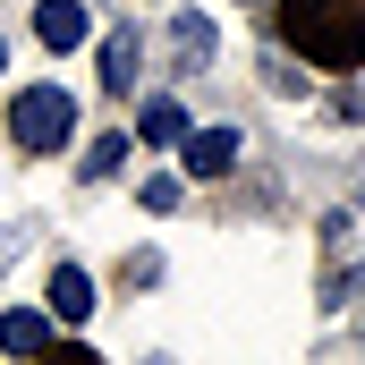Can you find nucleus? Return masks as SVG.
<instances>
[{
	"label": "nucleus",
	"instance_id": "1",
	"mask_svg": "<svg viewBox=\"0 0 365 365\" xmlns=\"http://www.w3.org/2000/svg\"><path fill=\"white\" fill-rule=\"evenodd\" d=\"M280 34L314 68H357L365 60V0H280Z\"/></svg>",
	"mask_w": 365,
	"mask_h": 365
},
{
	"label": "nucleus",
	"instance_id": "2",
	"mask_svg": "<svg viewBox=\"0 0 365 365\" xmlns=\"http://www.w3.org/2000/svg\"><path fill=\"white\" fill-rule=\"evenodd\" d=\"M9 136H17L26 153H60V145L77 136V93L68 86H26L17 110H9Z\"/></svg>",
	"mask_w": 365,
	"mask_h": 365
},
{
	"label": "nucleus",
	"instance_id": "3",
	"mask_svg": "<svg viewBox=\"0 0 365 365\" xmlns=\"http://www.w3.org/2000/svg\"><path fill=\"white\" fill-rule=\"evenodd\" d=\"M187 170H195V179H230V162H238V136H230V128H187Z\"/></svg>",
	"mask_w": 365,
	"mask_h": 365
},
{
	"label": "nucleus",
	"instance_id": "4",
	"mask_svg": "<svg viewBox=\"0 0 365 365\" xmlns=\"http://www.w3.org/2000/svg\"><path fill=\"white\" fill-rule=\"evenodd\" d=\"M136 68H145V34L119 26V34L102 43V93H136Z\"/></svg>",
	"mask_w": 365,
	"mask_h": 365
},
{
	"label": "nucleus",
	"instance_id": "5",
	"mask_svg": "<svg viewBox=\"0 0 365 365\" xmlns=\"http://www.w3.org/2000/svg\"><path fill=\"white\" fill-rule=\"evenodd\" d=\"M34 34H43L51 51H77V43H86V9H77V0H43V9H34Z\"/></svg>",
	"mask_w": 365,
	"mask_h": 365
},
{
	"label": "nucleus",
	"instance_id": "6",
	"mask_svg": "<svg viewBox=\"0 0 365 365\" xmlns=\"http://www.w3.org/2000/svg\"><path fill=\"white\" fill-rule=\"evenodd\" d=\"M0 349H9V357H34V349H51V314H34V306H9V314H0Z\"/></svg>",
	"mask_w": 365,
	"mask_h": 365
},
{
	"label": "nucleus",
	"instance_id": "7",
	"mask_svg": "<svg viewBox=\"0 0 365 365\" xmlns=\"http://www.w3.org/2000/svg\"><path fill=\"white\" fill-rule=\"evenodd\" d=\"M51 314H60V323H86V314H93V280L77 272V264L51 272Z\"/></svg>",
	"mask_w": 365,
	"mask_h": 365
},
{
	"label": "nucleus",
	"instance_id": "8",
	"mask_svg": "<svg viewBox=\"0 0 365 365\" xmlns=\"http://www.w3.org/2000/svg\"><path fill=\"white\" fill-rule=\"evenodd\" d=\"M136 128H145V145H187V110L170 102V93H162V102H145V119H136Z\"/></svg>",
	"mask_w": 365,
	"mask_h": 365
},
{
	"label": "nucleus",
	"instance_id": "9",
	"mask_svg": "<svg viewBox=\"0 0 365 365\" xmlns=\"http://www.w3.org/2000/svg\"><path fill=\"white\" fill-rule=\"evenodd\" d=\"M170 43H179L187 68H204V60H212V26H204L195 9H179V17H170Z\"/></svg>",
	"mask_w": 365,
	"mask_h": 365
},
{
	"label": "nucleus",
	"instance_id": "10",
	"mask_svg": "<svg viewBox=\"0 0 365 365\" xmlns=\"http://www.w3.org/2000/svg\"><path fill=\"white\" fill-rule=\"evenodd\" d=\"M119 162H128V136H93V162H86V187H93V179H110Z\"/></svg>",
	"mask_w": 365,
	"mask_h": 365
},
{
	"label": "nucleus",
	"instance_id": "11",
	"mask_svg": "<svg viewBox=\"0 0 365 365\" xmlns=\"http://www.w3.org/2000/svg\"><path fill=\"white\" fill-rule=\"evenodd\" d=\"M179 204V179H145V212H170Z\"/></svg>",
	"mask_w": 365,
	"mask_h": 365
},
{
	"label": "nucleus",
	"instance_id": "12",
	"mask_svg": "<svg viewBox=\"0 0 365 365\" xmlns=\"http://www.w3.org/2000/svg\"><path fill=\"white\" fill-rule=\"evenodd\" d=\"M349 297H365V264H357V272H340V280H331V306H349Z\"/></svg>",
	"mask_w": 365,
	"mask_h": 365
},
{
	"label": "nucleus",
	"instance_id": "13",
	"mask_svg": "<svg viewBox=\"0 0 365 365\" xmlns=\"http://www.w3.org/2000/svg\"><path fill=\"white\" fill-rule=\"evenodd\" d=\"M0 68H9V43H0Z\"/></svg>",
	"mask_w": 365,
	"mask_h": 365
}]
</instances>
